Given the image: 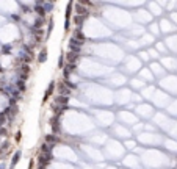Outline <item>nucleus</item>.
<instances>
[]
</instances>
